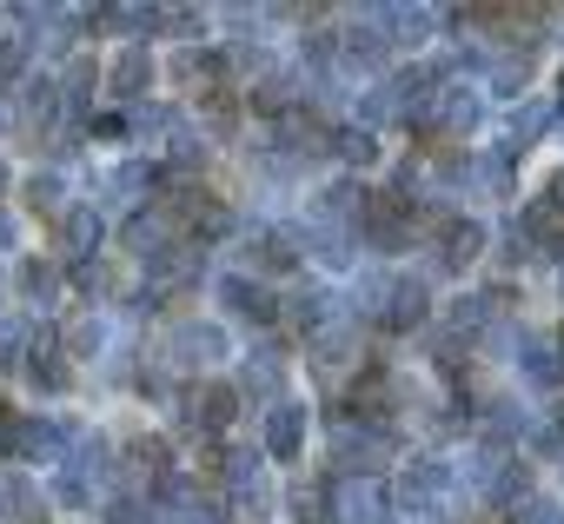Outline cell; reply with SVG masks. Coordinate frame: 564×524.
I'll return each mask as SVG.
<instances>
[{
	"instance_id": "d4e9b609",
	"label": "cell",
	"mask_w": 564,
	"mask_h": 524,
	"mask_svg": "<svg viewBox=\"0 0 564 524\" xmlns=\"http://www.w3.org/2000/svg\"><path fill=\"white\" fill-rule=\"evenodd\" d=\"M0 451H21V425H14L8 405H0Z\"/></svg>"
},
{
	"instance_id": "44dd1931",
	"label": "cell",
	"mask_w": 564,
	"mask_h": 524,
	"mask_svg": "<svg viewBox=\"0 0 564 524\" xmlns=\"http://www.w3.org/2000/svg\"><path fill=\"white\" fill-rule=\"evenodd\" d=\"M28 199L34 206H61V173H34L28 179Z\"/></svg>"
},
{
	"instance_id": "8fae6325",
	"label": "cell",
	"mask_w": 564,
	"mask_h": 524,
	"mask_svg": "<svg viewBox=\"0 0 564 524\" xmlns=\"http://www.w3.org/2000/svg\"><path fill=\"white\" fill-rule=\"evenodd\" d=\"M419 319H425V286H419V280L392 286V313H386V326H392V332H405V326H419Z\"/></svg>"
},
{
	"instance_id": "f1b7e54d",
	"label": "cell",
	"mask_w": 564,
	"mask_h": 524,
	"mask_svg": "<svg viewBox=\"0 0 564 524\" xmlns=\"http://www.w3.org/2000/svg\"><path fill=\"white\" fill-rule=\"evenodd\" d=\"M0 186H8V166H0Z\"/></svg>"
},
{
	"instance_id": "2e32d148",
	"label": "cell",
	"mask_w": 564,
	"mask_h": 524,
	"mask_svg": "<svg viewBox=\"0 0 564 524\" xmlns=\"http://www.w3.org/2000/svg\"><path fill=\"white\" fill-rule=\"evenodd\" d=\"M471 179H478V186H491V193L505 199V193H511V160H505V153H485V160L471 166Z\"/></svg>"
},
{
	"instance_id": "4316f807",
	"label": "cell",
	"mask_w": 564,
	"mask_h": 524,
	"mask_svg": "<svg viewBox=\"0 0 564 524\" xmlns=\"http://www.w3.org/2000/svg\"><path fill=\"white\" fill-rule=\"evenodd\" d=\"M0 245H14V226H8V212H0Z\"/></svg>"
},
{
	"instance_id": "52a82bcc",
	"label": "cell",
	"mask_w": 564,
	"mask_h": 524,
	"mask_svg": "<svg viewBox=\"0 0 564 524\" xmlns=\"http://www.w3.org/2000/svg\"><path fill=\"white\" fill-rule=\"evenodd\" d=\"M544 120H551V107H518V113L505 120V146H498V153H505V160H518V153H524V140H538V133H544Z\"/></svg>"
},
{
	"instance_id": "30bf717a",
	"label": "cell",
	"mask_w": 564,
	"mask_h": 524,
	"mask_svg": "<svg viewBox=\"0 0 564 524\" xmlns=\"http://www.w3.org/2000/svg\"><path fill=\"white\" fill-rule=\"evenodd\" d=\"M339 524H379V491L372 484H339Z\"/></svg>"
},
{
	"instance_id": "9a60e30c",
	"label": "cell",
	"mask_w": 564,
	"mask_h": 524,
	"mask_svg": "<svg viewBox=\"0 0 564 524\" xmlns=\"http://www.w3.org/2000/svg\"><path fill=\"white\" fill-rule=\"evenodd\" d=\"M333 146H339V153H346V160H352V166H372V160H379V140H372V133H366V127H346V133H339V140H333Z\"/></svg>"
},
{
	"instance_id": "ffe728a7",
	"label": "cell",
	"mask_w": 564,
	"mask_h": 524,
	"mask_svg": "<svg viewBox=\"0 0 564 524\" xmlns=\"http://www.w3.org/2000/svg\"><path fill=\"white\" fill-rule=\"evenodd\" d=\"M21 286H28V299H41V306H47L61 280H54V266H21Z\"/></svg>"
},
{
	"instance_id": "7c38bea8",
	"label": "cell",
	"mask_w": 564,
	"mask_h": 524,
	"mask_svg": "<svg viewBox=\"0 0 564 524\" xmlns=\"http://www.w3.org/2000/svg\"><path fill=\"white\" fill-rule=\"evenodd\" d=\"M478 245H485V232H478L471 219H452V226H445V259H452V266L478 259Z\"/></svg>"
},
{
	"instance_id": "5bb4252c",
	"label": "cell",
	"mask_w": 564,
	"mask_h": 524,
	"mask_svg": "<svg viewBox=\"0 0 564 524\" xmlns=\"http://www.w3.org/2000/svg\"><path fill=\"white\" fill-rule=\"evenodd\" d=\"M67 245H74V252H94V245H100V212H94V206H74V212H67Z\"/></svg>"
},
{
	"instance_id": "ba28073f",
	"label": "cell",
	"mask_w": 564,
	"mask_h": 524,
	"mask_svg": "<svg viewBox=\"0 0 564 524\" xmlns=\"http://www.w3.org/2000/svg\"><path fill=\"white\" fill-rule=\"evenodd\" d=\"M232 418V392L226 385H206V392H193V412H186V425H199V432H219Z\"/></svg>"
},
{
	"instance_id": "9c48e42d",
	"label": "cell",
	"mask_w": 564,
	"mask_h": 524,
	"mask_svg": "<svg viewBox=\"0 0 564 524\" xmlns=\"http://www.w3.org/2000/svg\"><path fill=\"white\" fill-rule=\"evenodd\" d=\"M219 293H226L232 313H246V319H259V326L272 319V293H265V286H252V280H226Z\"/></svg>"
},
{
	"instance_id": "83f0119b",
	"label": "cell",
	"mask_w": 564,
	"mask_h": 524,
	"mask_svg": "<svg viewBox=\"0 0 564 524\" xmlns=\"http://www.w3.org/2000/svg\"><path fill=\"white\" fill-rule=\"evenodd\" d=\"M557 113H564V80H557Z\"/></svg>"
},
{
	"instance_id": "8992f818",
	"label": "cell",
	"mask_w": 564,
	"mask_h": 524,
	"mask_svg": "<svg viewBox=\"0 0 564 524\" xmlns=\"http://www.w3.org/2000/svg\"><path fill=\"white\" fill-rule=\"evenodd\" d=\"M147 80H153V61H147V47H127V54L113 61V74H107V87H113L120 100H133Z\"/></svg>"
},
{
	"instance_id": "603a6c76",
	"label": "cell",
	"mask_w": 564,
	"mask_h": 524,
	"mask_svg": "<svg viewBox=\"0 0 564 524\" xmlns=\"http://www.w3.org/2000/svg\"><path fill=\"white\" fill-rule=\"evenodd\" d=\"M293 511H300L306 524H319V517H326V498H319L313 484H300V491H293Z\"/></svg>"
},
{
	"instance_id": "7402d4cb",
	"label": "cell",
	"mask_w": 564,
	"mask_h": 524,
	"mask_svg": "<svg viewBox=\"0 0 564 524\" xmlns=\"http://www.w3.org/2000/svg\"><path fill=\"white\" fill-rule=\"evenodd\" d=\"M524 372H531L538 385H551V379H557V359H551V346H538V339H531V359H524Z\"/></svg>"
},
{
	"instance_id": "6da1fadb",
	"label": "cell",
	"mask_w": 564,
	"mask_h": 524,
	"mask_svg": "<svg viewBox=\"0 0 564 524\" xmlns=\"http://www.w3.org/2000/svg\"><path fill=\"white\" fill-rule=\"evenodd\" d=\"M445 498H452V471H445V465H432V458H425V465H412V471L399 478V504H405L412 517H438V511H445Z\"/></svg>"
},
{
	"instance_id": "4fadbf2b",
	"label": "cell",
	"mask_w": 564,
	"mask_h": 524,
	"mask_svg": "<svg viewBox=\"0 0 564 524\" xmlns=\"http://www.w3.org/2000/svg\"><path fill=\"white\" fill-rule=\"evenodd\" d=\"M524 80H531V54H498V61H491V87H498V94H518Z\"/></svg>"
},
{
	"instance_id": "ac0fdd59",
	"label": "cell",
	"mask_w": 564,
	"mask_h": 524,
	"mask_svg": "<svg viewBox=\"0 0 564 524\" xmlns=\"http://www.w3.org/2000/svg\"><path fill=\"white\" fill-rule=\"evenodd\" d=\"M21 451L28 458H54L61 451V432L54 425H21Z\"/></svg>"
},
{
	"instance_id": "cb8c5ba5",
	"label": "cell",
	"mask_w": 564,
	"mask_h": 524,
	"mask_svg": "<svg viewBox=\"0 0 564 524\" xmlns=\"http://www.w3.org/2000/svg\"><path fill=\"white\" fill-rule=\"evenodd\" d=\"M524 524H564V511H557L551 498H531V504H524Z\"/></svg>"
},
{
	"instance_id": "5b68a950",
	"label": "cell",
	"mask_w": 564,
	"mask_h": 524,
	"mask_svg": "<svg viewBox=\"0 0 564 524\" xmlns=\"http://www.w3.org/2000/svg\"><path fill=\"white\" fill-rule=\"evenodd\" d=\"M166 352H173L180 365H206V359H219V352H226V339H219V326H180Z\"/></svg>"
},
{
	"instance_id": "d6986e66",
	"label": "cell",
	"mask_w": 564,
	"mask_h": 524,
	"mask_svg": "<svg viewBox=\"0 0 564 524\" xmlns=\"http://www.w3.org/2000/svg\"><path fill=\"white\" fill-rule=\"evenodd\" d=\"M34 385H47V392H67V365H61L54 352H41V346H34Z\"/></svg>"
},
{
	"instance_id": "277c9868",
	"label": "cell",
	"mask_w": 564,
	"mask_h": 524,
	"mask_svg": "<svg viewBox=\"0 0 564 524\" xmlns=\"http://www.w3.org/2000/svg\"><path fill=\"white\" fill-rule=\"evenodd\" d=\"M147 273H153V286H160V293H173V286H193V273H199V252H193V245H166L160 259H147Z\"/></svg>"
},
{
	"instance_id": "484cf974",
	"label": "cell",
	"mask_w": 564,
	"mask_h": 524,
	"mask_svg": "<svg viewBox=\"0 0 564 524\" xmlns=\"http://www.w3.org/2000/svg\"><path fill=\"white\" fill-rule=\"evenodd\" d=\"M551 206H564V173H557V179H551Z\"/></svg>"
},
{
	"instance_id": "7a4b0ae2",
	"label": "cell",
	"mask_w": 564,
	"mask_h": 524,
	"mask_svg": "<svg viewBox=\"0 0 564 524\" xmlns=\"http://www.w3.org/2000/svg\"><path fill=\"white\" fill-rule=\"evenodd\" d=\"M392 458V432L386 425H339V465L346 471H372Z\"/></svg>"
},
{
	"instance_id": "3957f363",
	"label": "cell",
	"mask_w": 564,
	"mask_h": 524,
	"mask_svg": "<svg viewBox=\"0 0 564 524\" xmlns=\"http://www.w3.org/2000/svg\"><path fill=\"white\" fill-rule=\"evenodd\" d=\"M300 445H306V412L300 405H272L265 412V451L272 458H300Z\"/></svg>"
},
{
	"instance_id": "e0dca14e",
	"label": "cell",
	"mask_w": 564,
	"mask_h": 524,
	"mask_svg": "<svg viewBox=\"0 0 564 524\" xmlns=\"http://www.w3.org/2000/svg\"><path fill=\"white\" fill-rule=\"evenodd\" d=\"M239 385H246V392H272V385H279V359H272V352H259V359L239 372Z\"/></svg>"
}]
</instances>
